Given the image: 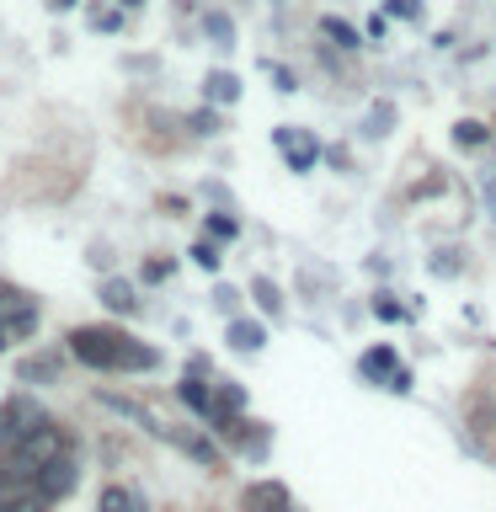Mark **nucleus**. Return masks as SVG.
Segmentation results:
<instances>
[{
    "label": "nucleus",
    "instance_id": "1",
    "mask_svg": "<svg viewBox=\"0 0 496 512\" xmlns=\"http://www.w3.org/2000/svg\"><path fill=\"white\" fill-rule=\"evenodd\" d=\"M70 347H75V358L91 363V368H155V352L144 342H134V336H123V331L80 326L70 336Z\"/></svg>",
    "mask_w": 496,
    "mask_h": 512
},
{
    "label": "nucleus",
    "instance_id": "2",
    "mask_svg": "<svg viewBox=\"0 0 496 512\" xmlns=\"http://www.w3.org/2000/svg\"><path fill=\"white\" fill-rule=\"evenodd\" d=\"M64 454V432L54 427V422H38L27 432V438H16V448H11V480H38V470L48 459H59Z\"/></svg>",
    "mask_w": 496,
    "mask_h": 512
},
{
    "label": "nucleus",
    "instance_id": "3",
    "mask_svg": "<svg viewBox=\"0 0 496 512\" xmlns=\"http://www.w3.org/2000/svg\"><path fill=\"white\" fill-rule=\"evenodd\" d=\"M32 486H38V496H48V502H54V496H70V491H75V464L64 459V454H59V459H48Z\"/></svg>",
    "mask_w": 496,
    "mask_h": 512
},
{
    "label": "nucleus",
    "instance_id": "4",
    "mask_svg": "<svg viewBox=\"0 0 496 512\" xmlns=\"http://www.w3.org/2000/svg\"><path fill=\"white\" fill-rule=\"evenodd\" d=\"M363 374L368 379H384V384H390V390H406V368H400L395 363V352L390 347H374V352H363Z\"/></svg>",
    "mask_w": 496,
    "mask_h": 512
},
{
    "label": "nucleus",
    "instance_id": "5",
    "mask_svg": "<svg viewBox=\"0 0 496 512\" xmlns=\"http://www.w3.org/2000/svg\"><path fill=\"white\" fill-rule=\"evenodd\" d=\"M272 144L288 155V166H294V171L315 166V155H320V144H315L310 134H294V128H278V134H272Z\"/></svg>",
    "mask_w": 496,
    "mask_h": 512
},
{
    "label": "nucleus",
    "instance_id": "6",
    "mask_svg": "<svg viewBox=\"0 0 496 512\" xmlns=\"http://www.w3.org/2000/svg\"><path fill=\"white\" fill-rule=\"evenodd\" d=\"M102 512H144V502L128 486H107L102 491Z\"/></svg>",
    "mask_w": 496,
    "mask_h": 512
},
{
    "label": "nucleus",
    "instance_id": "7",
    "mask_svg": "<svg viewBox=\"0 0 496 512\" xmlns=\"http://www.w3.org/2000/svg\"><path fill=\"white\" fill-rule=\"evenodd\" d=\"M235 75H224V70H214V75H208V96H214V102H235Z\"/></svg>",
    "mask_w": 496,
    "mask_h": 512
},
{
    "label": "nucleus",
    "instance_id": "8",
    "mask_svg": "<svg viewBox=\"0 0 496 512\" xmlns=\"http://www.w3.org/2000/svg\"><path fill=\"white\" fill-rule=\"evenodd\" d=\"M235 347H246V352H256V347H262V326H256V320H235Z\"/></svg>",
    "mask_w": 496,
    "mask_h": 512
},
{
    "label": "nucleus",
    "instance_id": "9",
    "mask_svg": "<svg viewBox=\"0 0 496 512\" xmlns=\"http://www.w3.org/2000/svg\"><path fill=\"white\" fill-rule=\"evenodd\" d=\"M107 304L118 315H128V310H134V288H128V283H107Z\"/></svg>",
    "mask_w": 496,
    "mask_h": 512
},
{
    "label": "nucleus",
    "instance_id": "10",
    "mask_svg": "<svg viewBox=\"0 0 496 512\" xmlns=\"http://www.w3.org/2000/svg\"><path fill=\"white\" fill-rule=\"evenodd\" d=\"M320 27H326V32H331V38H336V43H347V48H358V32H352L347 22H336V16H326V22H320Z\"/></svg>",
    "mask_w": 496,
    "mask_h": 512
},
{
    "label": "nucleus",
    "instance_id": "11",
    "mask_svg": "<svg viewBox=\"0 0 496 512\" xmlns=\"http://www.w3.org/2000/svg\"><path fill=\"white\" fill-rule=\"evenodd\" d=\"M182 400H187L192 411H208V390H203L198 379H187V384H182Z\"/></svg>",
    "mask_w": 496,
    "mask_h": 512
},
{
    "label": "nucleus",
    "instance_id": "12",
    "mask_svg": "<svg viewBox=\"0 0 496 512\" xmlns=\"http://www.w3.org/2000/svg\"><path fill=\"white\" fill-rule=\"evenodd\" d=\"M208 230H214L219 240H235V219H224V214H214V219H208Z\"/></svg>",
    "mask_w": 496,
    "mask_h": 512
},
{
    "label": "nucleus",
    "instance_id": "13",
    "mask_svg": "<svg viewBox=\"0 0 496 512\" xmlns=\"http://www.w3.org/2000/svg\"><path fill=\"white\" fill-rule=\"evenodd\" d=\"M480 139H486V128H480V123H459V144H480Z\"/></svg>",
    "mask_w": 496,
    "mask_h": 512
},
{
    "label": "nucleus",
    "instance_id": "14",
    "mask_svg": "<svg viewBox=\"0 0 496 512\" xmlns=\"http://www.w3.org/2000/svg\"><path fill=\"white\" fill-rule=\"evenodd\" d=\"M390 11H400V16H422V6H416V0H390Z\"/></svg>",
    "mask_w": 496,
    "mask_h": 512
},
{
    "label": "nucleus",
    "instance_id": "15",
    "mask_svg": "<svg viewBox=\"0 0 496 512\" xmlns=\"http://www.w3.org/2000/svg\"><path fill=\"white\" fill-rule=\"evenodd\" d=\"M192 256H198V267H219V256H214V246H198V251H192Z\"/></svg>",
    "mask_w": 496,
    "mask_h": 512
},
{
    "label": "nucleus",
    "instance_id": "16",
    "mask_svg": "<svg viewBox=\"0 0 496 512\" xmlns=\"http://www.w3.org/2000/svg\"><path fill=\"white\" fill-rule=\"evenodd\" d=\"M11 512H48V496H32V502H22V507H11Z\"/></svg>",
    "mask_w": 496,
    "mask_h": 512
},
{
    "label": "nucleus",
    "instance_id": "17",
    "mask_svg": "<svg viewBox=\"0 0 496 512\" xmlns=\"http://www.w3.org/2000/svg\"><path fill=\"white\" fill-rule=\"evenodd\" d=\"M54 6H75V0H54Z\"/></svg>",
    "mask_w": 496,
    "mask_h": 512
},
{
    "label": "nucleus",
    "instance_id": "18",
    "mask_svg": "<svg viewBox=\"0 0 496 512\" xmlns=\"http://www.w3.org/2000/svg\"><path fill=\"white\" fill-rule=\"evenodd\" d=\"M123 6H139V0H123Z\"/></svg>",
    "mask_w": 496,
    "mask_h": 512
},
{
    "label": "nucleus",
    "instance_id": "19",
    "mask_svg": "<svg viewBox=\"0 0 496 512\" xmlns=\"http://www.w3.org/2000/svg\"><path fill=\"white\" fill-rule=\"evenodd\" d=\"M0 512H11V507H0Z\"/></svg>",
    "mask_w": 496,
    "mask_h": 512
},
{
    "label": "nucleus",
    "instance_id": "20",
    "mask_svg": "<svg viewBox=\"0 0 496 512\" xmlns=\"http://www.w3.org/2000/svg\"><path fill=\"white\" fill-rule=\"evenodd\" d=\"M278 512H283V507H278Z\"/></svg>",
    "mask_w": 496,
    "mask_h": 512
}]
</instances>
